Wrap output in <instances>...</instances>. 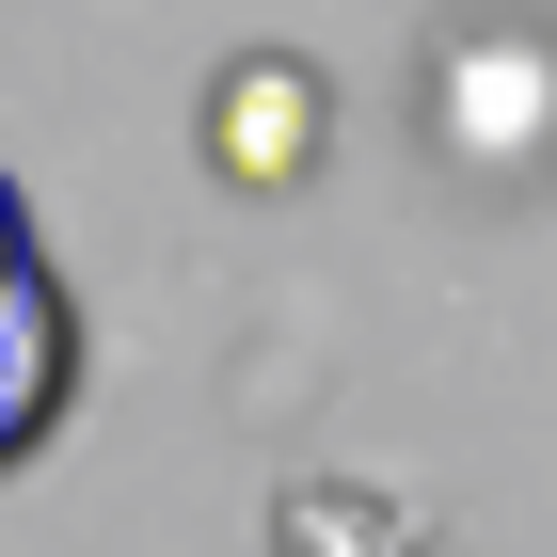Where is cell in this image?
I'll list each match as a JSON object with an SVG mask.
<instances>
[{"mask_svg": "<svg viewBox=\"0 0 557 557\" xmlns=\"http://www.w3.org/2000/svg\"><path fill=\"white\" fill-rule=\"evenodd\" d=\"M16 256H33V223H16V175H0V271H16Z\"/></svg>", "mask_w": 557, "mask_h": 557, "instance_id": "4", "label": "cell"}, {"mask_svg": "<svg viewBox=\"0 0 557 557\" xmlns=\"http://www.w3.org/2000/svg\"><path fill=\"white\" fill-rule=\"evenodd\" d=\"M271 557H430L414 525L367 494V478H287V510H271Z\"/></svg>", "mask_w": 557, "mask_h": 557, "instance_id": "3", "label": "cell"}, {"mask_svg": "<svg viewBox=\"0 0 557 557\" xmlns=\"http://www.w3.org/2000/svg\"><path fill=\"white\" fill-rule=\"evenodd\" d=\"M64 398H81V319H64V271L16 256L0 271V478L64 430Z\"/></svg>", "mask_w": 557, "mask_h": 557, "instance_id": "1", "label": "cell"}, {"mask_svg": "<svg viewBox=\"0 0 557 557\" xmlns=\"http://www.w3.org/2000/svg\"><path fill=\"white\" fill-rule=\"evenodd\" d=\"M208 160L239 175V191H287V175L319 160V81H302L287 48H256V64L208 81Z\"/></svg>", "mask_w": 557, "mask_h": 557, "instance_id": "2", "label": "cell"}]
</instances>
